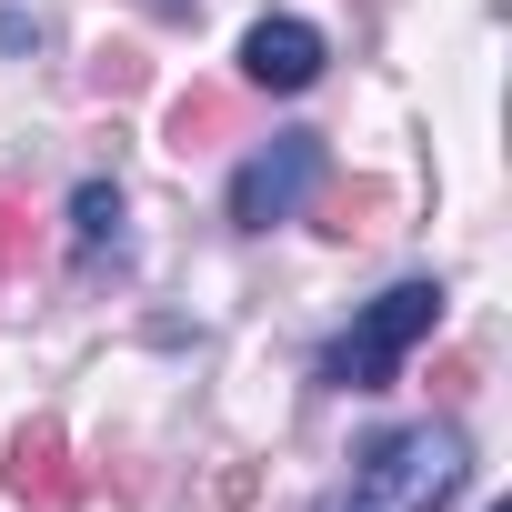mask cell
<instances>
[{"instance_id":"277c9868","label":"cell","mask_w":512,"mask_h":512,"mask_svg":"<svg viewBox=\"0 0 512 512\" xmlns=\"http://www.w3.org/2000/svg\"><path fill=\"white\" fill-rule=\"evenodd\" d=\"M0 482H11V502H21V512H71L81 472H71L61 422H21V432H11V462H0Z\"/></svg>"},{"instance_id":"7a4b0ae2","label":"cell","mask_w":512,"mask_h":512,"mask_svg":"<svg viewBox=\"0 0 512 512\" xmlns=\"http://www.w3.org/2000/svg\"><path fill=\"white\" fill-rule=\"evenodd\" d=\"M432 322H442V282H402V292H382V302L322 352V382H332V392H382L392 362H402Z\"/></svg>"},{"instance_id":"30bf717a","label":"cell","mask_w":512,"mask_h":512,"mask_svg":"<svg viewBox=\"0 0 512 512\" xmlns=\"http://www.w3.org/2000/svg\"><path fill=\"white\" fill-rule=\"evenodd\" d=\"M0 272H31V191L0 181Z\"/></svg>"},{"instance_id":"5b68a950","label":"cell","mask_w":512,"mask_h":512,"mask_svg":"<svg viewBox=\"0 0 512 512\" xmlns=\"http://www.w3.org/2000/svg\"><path fill=\"white\" fill-rule=\"evenodd\" d=\"M241 81H251V91H312V81H322V31H312V21H251Z\"/></svg>"},{"instance_id":"8992f818","label":"cell","mask_w":512,"mask_h":512,"mask_svg":"<svg viewBox=\"0 0 512 512\" xmlns=\"http://www.w3.org/2000/svg\"><path fill=\"white\" fill-rule=\"evenodd\" d=\"M71 241H81V262L121 251V191H111V181H81V191H71Z\"/></svg>"},{"instance_id":"6da1fadb","label":"cell","mask_w":512,"mask_h":512,"mask_svg":"<svg viewBox=\"0 0 512 512\" xmlns=\"http://www.w3.org/2000/svg\"><path fill=\"white\" fill-rule=\"evenodd\" d=\"M462 482H472V442L452 422H412V432H382L352 462V502L342 512H442Z\"/></svg>"},{"instance_id":"3957f363","label":"cell","mask_w":512,"mask_h":512,"mask_svg":"<svg viewBox=\"0 0 512 512\" xmlns=\"http://www.w3.org/2000/svg\"><path fill=\"white\" fill-rule=\"evenodd\" d=\"M312 181H322V141H312V131H282L272 151L241 161V181H231V221H241V231H272Z\"/></svg>"},{"instance_id":"ba28073f","label":"cell","mask_w":512,"mask_h":512,"mask_svg":"<svg viewBox=\"0 0 512 512\" xmlns=\"http://www.w3.org/2000/svg\"><path fill=\"white\" fill-rule=\"evenodd\" d=\"M231 131V91H181L171 101V151H211Z\"/></svg>"},{"instance_id":"9c48e42d","label":"cell","mask_w":512,"mask_h":512,"mask_svg":"<svg viewBox=\"0 0 512 512\" xmlns=\"http://www.w3.org/2000/svg\"><path fill=\"white\" fill-rule=\"evenodd\" d=\"M91 91H101V101H141V91H151V61H141L131 41H101V51H91Z\"/></svg>"},{"instance_id":"52a82bcc","label":"cell","mask_w":512,"mask_h":512,"mask_svg":"<svg viewBox=\"0 0 512 512\" xmlns=\"http://www.w3.org/2000/svg\"><path fill=\"white\" fill-rule=\"evenodd\" d=\"M382 211H392V191H382V181H332V191H322V231H332V241L382 231Z\"/></svg>"}]
</instances>
